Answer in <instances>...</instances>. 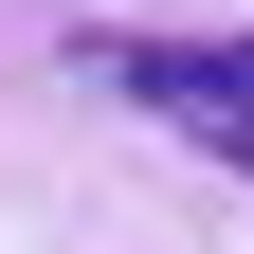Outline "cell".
<instances>
[{
	"instance_id": "6da1fadb",
	"label": "cell",
	"mask_w": 254,
	"mask_h": 254,
	"mask_svg": "<svg viewBox=\"0 0 254 254\" xmlns=\"http://www.w3.org/2000/svg\"><path fill=\"white\" fill-rule=\"evenodd\" d=\"M109 73H127V109H164L200 164L254 182V37H127Z\"/></svg>"
}]
</instances>
